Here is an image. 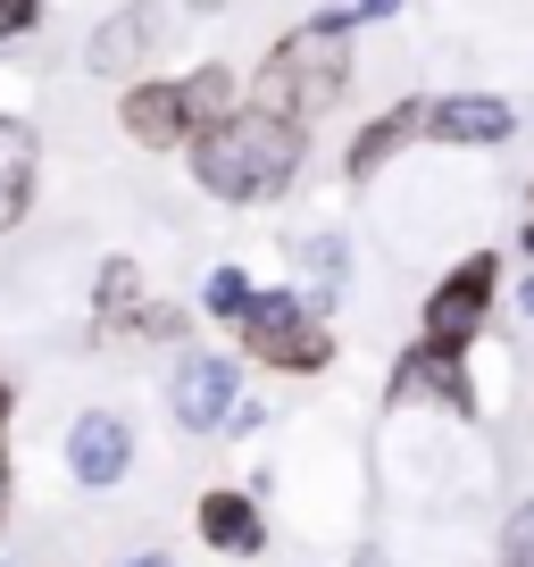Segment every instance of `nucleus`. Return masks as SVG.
<instances>
[{"label":"nucleus","instance_id":"nucleus-11","mask_svg":"<svg viewBox=\"0 0 534 567\" xmlns=\"http://www.w3.org/2000/svg\"><path fill=\"white\" fill-rule=\"evenodd\" d=\"M410 392H434L443 409H468V401H476V392H468L460 351H434V342H418V351L392 368V401H410Z\"/></svg>","mask_w":534,"mask_h":567},{"label":"nucleus","instance_id":"nucleus-14","mask_svg":"<svg viewBox=\"0 0 534 567\" xmlns=\"http://www.w3.org/2000/svg\"><path fill=\"white\" fill-rule=\"evenodd\" d=\"M176 101H184V125H193V134H201V125H217L226 109H243V101H234V68H193L176 84Z\"/></svg>","mask_w":534,"mask_h":567},{"label":"nucleus","instance_id":"nucleus-15","mask_svg":"<svg viewBox=\"0 0 534 567\" xmlns=\"http://www.w3.org/2000/svg\"><path fill=\"white\" fill-rule=\"evenodd\" d=\"M134 309H143V267H134V259H109L101 267V334H117Z\"/></svg>","mask_w":534,"mask_h":567},{"label":"nucleus","instance_id":"nucleus-18","mask_svg":"<svg viewBox=\"0 0 534 567\" xmlns=\"http://www.w3.org/2000/svg\"><path fill=\"white\" fill-rule=\"evenodd\" d=\"M501 559H510V567H534V501L510 517V534H501Z\"/></svg>","mask_w":534,"mask_h":567},{"label":"nucleus","instance_id":"nucleus-20","mask_svg":"<svg viewBox=\"0 0 534 567\" xmlns=\"http://www.w3.org/2000/svg\"><path fill=\"white\" fill-rule=\"evenodd\" d=\"M134 334H184V309H134Z\"/></svg>","mask_w":534,"mask_h":567},{"label":"nucleus","instance_id":"nucleus-2","mask_svg":"<svg viewBox=\"0 0 534 567\" xmlns=\"http://www.w3.org/2000/svg\"><path fill=\"white\" fill-rule=\"evenodd\" d=\"M250 84H259L250 109H267V117H292V125L326 117V109L351 92V9H318L309 25L276 34Z\"/></svg>","mask_w":534,"mask_h":567},{"label":"nucleus","instance_id":"nucleus-22","mask_svg":"<svg viewBox=\"0 0 534 567\" xmlns=\"http://www.w3.org/2000/svg\"><path fill=\"white\" fill-rule=\"evenodd\" d=\"M392 9H401V0H359L351 18H392Z\"/></svg>","mask_w":534,"mask_h":567},{"label":"nucleus","instance_id":"nucleus-7","mask_svg":"<svg viewBox=\"0 0 534 567\" xmlns=\"http://www.w3.org/2000/svg\"><path fill=\"white\" fill-rule=\"evenodd\" d=\"M418 134L434 142H460V151H493V142L517 134V109L501 92H451V101H427V125Z\"/></svg>","mask_w":534,"mask_h":567},{"label":"nucleus","instance_id":"nucleus-10","mask_svg":"<svg viewBox=\"0 0 534 567\" xmlns=\"http://www.w3.org/2000/svg\"><path fill=\"white\" fill-rule=\"evenodd\" d=\"M34 167H42L34 125H25V117H0V234H18L25 209H34Z\"/></svg>","mask_w":534,"mask_h":567},{"label":"nucleus","instance_id":"nucleus-6","mask_svg":"<svg viewBox=\"0 0 534 567\" xmlns=\"http://www.w3.org/2000/svg\"><path fill=\"white\" fill-rule=\"evenodd\" d=\"M125 467H134V425H125L117 409H84V417L68 425V476L92 484V493H109Z\"/></svg>","mask_w":534,"mask_h":567},{"label":"nucleus","instance_id":"nucleus-16","mask_svg":"<svg viewBox=\"0 0 534 567\" xmlns=\"http://www.w3.org/2000/svg\"><path fill=\"white\" fill-rule=\"evenodd\" d=\"M201 309L234 326V318H243V309H250V276H243V267H217V276L201 284Z\"/></svg>","mask_w":534,"mask_h":567},{"label":"nucleus","instance_id":"nucleus-3","mask_svg":"<svg viewBox=\"0 0 534 567\" xmlns=\"http://www.w3.org/2000/svg\"><path fill=\"white\" fill-rule=\"evenodd\" d=\"M243 342L259 368H285V375H318L326 359H335V334H326V318L309 301H292V292H250L243 318Z\"/></svg>","mask_w":534,"mask_h":567},{"label":"nucleus","instance_id":"nucleus-17","mask_svg":"<svg viewBox=\"0 0 534 567\" xmlns=\"http://www.w3.org/2000/svg\"><path fill=\"white\" fill-rule=\"evenodd\" d=\"M301 267L335 292V284H342V234H309V243H301Z\"/></svg>","mask_w":534,"mask_h":567},{"label":"nucleus","instance_id":"nucleus-21","mask_svg":"<svg viewBox=\"0 0 534 567\" xmlns=\"http://www.w3.org/2000/svg\"><path fill=\"white\" fill-rule=\"evenodd\" d=\"M0 517H9V375H0Z\"/></svg>","mask_w":534,"mask_h":567},{"label":"nucleus","instance_id":"nucleus-1","mask_svg":"<svg viewBox=\"0 0 534 567\" xmlns=\"http://www.w3.org/2000/svg\"><path fill=\"white\" fill-rule=\"evenodd\" d=\"M301 159H309V125L267 117V109H250V101L193 134V176H201V193H217V200H276L301 176Z\"/></svg>","mask_w":534,"mask_h":567},{"label":"nucleus","instance_id":"nucleus-8","mask_svg":"<svg viewBox=\"0 0 534 567\" xmlns=\"http://www.w3.org/2000/svg\"><path fill=\"white\" fill-rule=\"evenodd\" d=\"M167 401H176V425H193V434L226 425V409L243 401V392H234V359H217V351L176 359V375H167Z\"/></svg>","mask_w":534,"mask_h":567},{"label":"nucleus","instance_id":"nucleus-13","mask_svg":"<svg viewBox=\"0 0 534 567\" xmlns=\"http://www.w3.org/2000/svg\"><path fill=\"white\" fill-rule=\"evenodd\" d=\"M418 125H427V101H401V109H384V117H376L368 134L351 142V159H342V176H351V184H368L376 167H384L392 151H401V142L418 134Z\"/></svg>","mask_w":534,"mask_h":567},{"label":"nucleus","instance_id":"nucleus-4","mask_svg":"<svg viewBox=\"0 0 534 567\" xmlns=\"http://www.w3.org/2000/svg\"><path fill=\"white\" fill-rule=\"evenodd\" d=\"M493 292H501V259L493 250H468L427 292V342L434 351H468V342L484 334V318H493Z\"/></svg>","mask_w":534,"mask_h":567},{"label":"nucleus","instance_id":"nucleus-23","mask_svg":"<svg viewBox=\"0 0 534 567\" xmlns=\"http://www.w3.org/2000/svg\"><path fill=\"white\" fill-rule=\"evenodd\" d=\"M517 309H526V318H534V276H526V292H517Z\"/></svg>","mask_w":534,"mask_h":567},{"label":"nucleus","instance_id":"nucleus-12","mask_svg":"<svg viewBox=\"0 0 534 567\" xmlns=\"http://www.w3.org/2000/svg\"><path fill=\"white\" fill-rule=\"evenodd\" d=\"M201 543L234 550V559H250V550L267 543V517L250 493H201Z\"/></svg>","mask_w":534,"mask_h":567},{"label":"nucleus","instance_id":"nucleus-9","mask_svg":"<svg viewBox=\"0 0 534 567\" xmlns=\"http://www.w3.org/2000/svg\"><path fill=\"white\" fill-rule=\"evenodd\" d=\"M117 125H125L134 142H143V151H176V142H193L176 84H143V75H134V84L117 92Z\"/></svg>","mask_w":534,"mask_h":567},{"label":"nucleus","instance_id":"nucleus-24","mask_svg":"<svg viewBox=\"0 0 534 567\" xmlns=\"http://www.w3.org/2000/svg\"><path fill=\"white\" fill-rule=\"evenodd\" d=\"M125 567H167V559H160V550H143V559H125Z\"/></svg>","mask_w":534,"mask_h":567},{"label":"nucleus","instance_id":"nucleus-5","mask_svg":"<svg viewBox=\"0 0 534 567\" xmlns=\"http://www.w3.org/2000/svg\"><path fill=\"white\" fill-rule=\"evenodd\" d=\"M160 42H167V18L151 9V0H125V9H109V18L92 25L84 68H92V75H109V84H134V75L160 59Z\"/></svg>","mask_w":534,"mask_h":567},{"label":"nucleus","instance_id":"nucleus-19","mask_svg":"<svg viewBox=\"0 0 534 567\" xmlns=\"http://www.w3.org/2000/svg\"><path fill=\"white\" fill-rule=\"evenodd\" d=\"M42 25V0H0V42H18Z\"/></svg>","mask_w":534,"mask_h":567}]
</instances>
